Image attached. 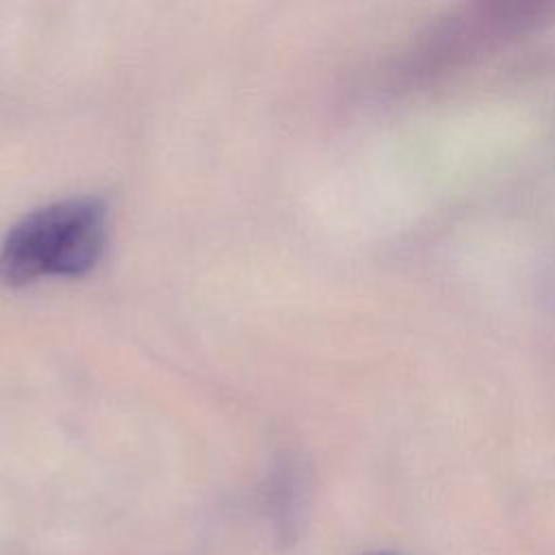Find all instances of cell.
<instances>
[{"mask_svg":"<svg viewBox=\"0 0 555 555\" xmlns=\"http://www.w3.org/2000/svg\"><path fill=\"white\" fill-rule=\"evenodd\" d=\"M106 241V208L93 197L43 206L17 221L0 245V280L20 286L48 275H82Z\"/></svg>","mask_w":555,"mask_h":555,"instance_id":"cell-2","label":"cell"},{"mask_svg":"<svg viewBox=\"0 0 555 555\" xmlns=\"http://www.w3.org/2000/svg\"><path fill=\"white\" fill-rule=\"evenodd\" d=\"M369 555H395V553H369Z\"/></svg>","mask_w":555,"mask_h":555,"instance_id":"cell-3","label":"cell"},{"mask_svg":"<svg viewBox=\"0 0 555 555\" xmlns=\"http://www.w3.org/2000/svg\"><path fill=\"white\" fill-rule=\"evenodd\" d=\"M555 24V0H462L408 35L392 80L416 89L473 67Z\"/></svg>","mask_w":555,"mask_h":555,"instance_id":"cell-1","label":"cell"}]
</instances>
